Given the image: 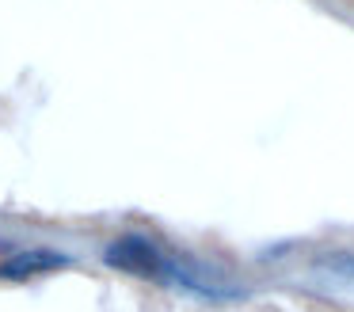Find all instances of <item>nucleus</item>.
I'll list each match as a JSON object with an SVG mask.
<instances>
[{
  "label": "nucleus",
  "instance_id": "nucleus-1",
  "mask_svg": "<svg viewBox=\"0 0 354 312\" xmlns=\"http://www.w3.org/2000/svg\"><path fill=\"white\" fill-rule=\"evenodd\" d=\"M103 263L111 270H126V274H138V278H153V282H164V286H179L183 289L187 282V266L179 259L164 255L156 248V240L141 232H122L103 248Z\"/></svg>",
  "mask_w": 354,
  "mask_h": 312
},
{
  "label": "nucleus",
  "instance_id": "nucleus-2",
  "mask_svg": "<svg viewBox=\"0 0 354 312\" xmlns=\"http://www.w3.org/2000/svg\"><path fill=\"white\" fill-rule=\"evenodd\" d=\"M62 266H73V255H65V251H50V248H27V251H16L8 263H0V278L24 282V278H31V274L62 270Z\"/></svg>",
  "mask_w": 354,
  "mask_h": 312
}]
</instances>
